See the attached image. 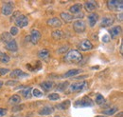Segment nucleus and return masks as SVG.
Masks as SVG:
<instances>
[{
    "mask_svg": "<svg viewBox=\"0 0 123 117\" xmlns=\"http://www.w3.org/2000/svg\"><path fill=\"white\" fill-rule=\"evenodd\" d=\"M107 6L109 10L111 11H121L123 8V1L119 0V1H116V0H111V1H107Z\"/></svg>",
    "mask_w": 123,
    "mask_h": 117,
    "instance_id": "obj_3",
    "label": "nucleus"
},
{
    "mask_svg": "<svg viewBox=\"0 0 123 117\" xmlns=\"http://www.w3.org/2000/svg\"><path fill=\"white\" fill-rule=\"evenodd\" d=\"M31 91H32V88L29 87L28 88H25L22 90V95L26 98V99H31Z\"/></svg>",
    "mask_w": 123,
    "mask_h": 117,
    "instance_id": "obj_27",
    "label": "nucleus"
},
{
    "mask_svg": "<svg viewBox=\"0 0 123 117\" xmlns=\"http://www.w3.org/2000/svg\"><path fill=\"white\" fill-rule=\"evenodd\" d=\"M1 38H2V40H3V42H4L5 44L12 40V36L11 35V33H10V32H7V31H5V32H3V33H2Z\"/></svg>",
    "mask_w": 123,
    "mask_h": 117,
    "instance_id": "obj_25",
    "label": "nucleus"
},
{
    "mask_svg": "<svg viewBox=\"0 0 123 117\" xmlns=\"http://www.w3.org/2000/svg\"><path fill=\"white\" fill-rule=\"evenodd\" d=\"M86 88H87V82H85V81L75 82V83H72L70 86H68V90H69L70 93L83 91Z\"/></svg>",
    "mask_w": 123,
    "mask_h": 117,
    "instance_id": "obj_2",
    "label": "nucleus"
},
{
    "mask_svg": "<svg viewBox=\"0 0 123 117\" xmlns=\"http://www.w3.org/2000/svg\"><path fill=\"white\" fill-rule=\"evenodd\" d=\"M3 84H4V82H3V81H0V88H2V86H3Z\"/></svg>",
    "mask_w": 123,
    "mask_h": 117,
    "instance_id": "obj_42",
    "label": "nucleus"
},
{
    "mask_svg": "<svg viewBox=\"0 0 123 117\" xmlns=\"http://www.w3.org/2000/svg\"><path fill=\"white\" fill-rule=\"evenodd\" d=\"M79 47H80V51H90V50H92L93 44L91 43L90 40L85 39V40H82V41L80 43Z\"/></svg>",
    "mask_w": 123,
    "mask_h": 117,
    "instance_id": "obj_10",
    "label": "nucleus"
},
{
    "mask_svg": "<svg viewBox=\"0 0 123 117\" xmlns=\"http://www.w3.org/2000/svg\"><path fill=\"white\" fill-rule=\"evenodd\" d=\"M69 85H68V82H62V83H60L58 86H57V90H59V91H64L65 90V88H67Z\"/></svg>",
    "mask_w": 123,
    "mask_h": 117,
    "instance_id": "obj_31",
    "label": "nucleus"
},
{
    "mask_svg": "<svg viewBox=\"0 0 123 117\" xmlns=\"http://www.w3.org/2000/svg\"><path fill=\"white\" fill-rule=\"evenodd\" d=\"M63 60L67 63L77 64L82 60V55L77 50H70L65 53V56H64Z\"/></svg>",
    "mask_w": 123,
    "mask_h": 117,
    "instance_id": "obj_1",
    "label": "nucleus"
},
{
    "mask_svg": "<svg viewBox=\"0 0 123 117\" xmlns=\"http://www.w3.org/2000/svg\"><path fill=\"white\" fill-rule=\"evenodd\" d=\"M84 8L87 12H93L97 9V3L95 1H86L84 2Z\"/></svg>",
    "mask_w": 123,
    "mask_h": 117,
    "instance_id": "obj_20",
    "label": "nucleus"
},
{
    "mask_svg": "<svg viewBox=\"0 0 123 117\" xmlns=\"http://www.w3.org/2000/svg\"><path fill=\"white\" fill-rule=\"evenodd\" d=\"M18 31H19V30H18V28H17V27H12L10 33H11L12 36H15L16 34L18 33Z\"/></svg>",
    "mask_w": 123,
    "mask_h": 117,
    "instance_id": "obj_34",
    "label": "nucleus"
},
{
    "mask_svg": "<svg viewBox=\"0 0 123 117\" xmlns=\"http://www.w3.org/2000/svg\"><path fill=\"white\" fill-rule=\"evenodd\" d=\"M70 106H71V102H70L69 100H64L63 102L56 105V108H57L58 110H67Z\"/></svg>",
    "mask_w": 123,
    "mask_h": 117,
    "instance_id": "obj_23",
    "label": "nucleus"
},
{
    "mask_svg": "<svg viewBox=\"0 0 123 117\" xmlns=\"http://www.w3.org/2000/svg\"><path fill=\"white\" fill-rule=\"evenodd\" d=\"M14 23L18 28H24L26 26L29 25V18L24 15H20L15 20H14Z\"/></svg>",
    "mask_w": 123,
    "mask_h": 117,
    "instance_id": "obj_5",
    "label": "nucleus"
},
{
    "mask_svg": "<svg viewBox=\"0 0 123 117\" xmlns=\"http://www.w3.org/2000/svg\"><path fill=\"white\" fill-rule=\"evenodd\" d=\"M7 110L6 109H2V108H0V117H3L5 116L6 114H7Z\"/></svg>",
    "mask_w": 123,
    "mask_h": 117,
    "instance_id": "obj_37",
    "label": "nucleus"
},
{
    "mask_svg": "<svg viewBox=\"0 0 123 117\" xmlns=\"http://www.w3.org/2000/svg\"><path fill=\"white\" fill-rule=\"evenodd\" d=\"M10 72L9 69H5V68H0V76H3V75H6L7 73Z\"/></svg>",
    "mask_w": 123,
    "mask_h": 117,
    "instance_id": "obj_35",
    "label": "nucleus"
},
{
    "mask_svg": "<svg viewBox=\"0 0 123 117\" xmlns=\"http://www.w3.org/2000/svg\"><path fill=\"white\" fill-rule=\"evenodd\" d=\"M10 60H11V58L7 53L0 51V62L1 63H9Z\"/></svg>",
    "mask_w": 123,
    "mask_h": 117,
    "instance_id": "obj_29",
    "label": "nucleus"
},
{
    "mask_svg": "<svg viewBox=\"0 0 123 117\" xmlns=\"http://www.w3.org/2000/svg\"><path fill=\"white\" fill-rule=\"evenodd\" d=\"M40 86L45 91H49L54 87V82H52V81H44V82H42L40 84Z\"/></svg>",
    "mask_w": 123,
    "mask_h": 117,
    "instance_id": "obj_19",
    "label": "nucleus"
},
{
    "mask_svg": "<svg viewBox=\"0 0 123 117\" xmlns=\"http://www.w3.org/2000/svg\"><path fill=\"white\" fill-rule=\"evenodd\" d=\"M61 18L65 23H69L74 19V16L72 15H70V14H68V13H64L63 12V13H61Z\"/></svg>",
    "mask_w": 123,
    "mask_h": 117,
    "instance_id": "obj_22",
    "label": "nucleus"
},
{
    "mask_svg": "<svg viewBox=\"0 0 123 117\" xmlns=\"http://www.w3.org/2000/svg\"><path fill=\"white\" fill-rule=\"evenodd\" d=\"M67 50H68L67 47H62V49H59V50H58V52H59V53H63V52H65Z\"/></svg>",
    "mask_w": 123,
    "mask_h": 117,
    "instance_id": "obj_38",
    "label": "nucleus"
},
{
    "mask_svg": "<svg viewBox=\"0 0 123 117\" xmlns=\"http://www.w3.org/2000/svg\"><path fill=\"white\" fill-rule=\"evenodd\" d=\"M86 29V25H85V22L83 20H76L74 23H73V29L77 32V33H81L83 32Z\"/></svg>",
    "mask_w": 123,
    "mask_h": 117,
    "instance_id": "obj_6",
    "label": "nucleus"
},
{
    "mask_svg": "<svg viewBox=\"0 0 123 117\" xmlns=\"http://www.w3.org/2000/svg\"><path fill=\"white\" fill-rule=\"evenodd\" d=\"M42 35H41V32L37 29H32L31 32V35H30V41H31L32 44H37L39 42V40L41 39Z\"/></svg>",
    "mask_w": 123,
    "mask_h": 117,
    "instance_id": "obj_8",
    "label": "nucleus"
},
{
    "mask_svg": "<svg viewBox=\"0 0 123 117\" xmlns=\"http://www.w3.org/2000/svg\"><path fill=\"white\" fill-rule=\"evenodd\" d=\"M20 15H21L20 12H15V13H13V15H12V18H11V21H12V22H14V20H15L16 18H17Z\"/></svg>",
    "mask_w": 123,
    "mask_h": 117,
    "instance_id": "obj_36",
    "label": "nucleus"
},
{
    "mask_svg": "<svg viewBox=\"0 0 123 117\" xmlns=\"http://www.w3.org/2000/svg\"><path fill=\"white\" fill-rule=\"evenodd\" d=\"M81 9H82V5L81 4H75L73 6L70 7L69 9V12L71 14H73V16H78V17H82L83 16V13L81 12Z\"/></svg>",
    "mask_w": 123,
    "mask_h": 117,
    "instance_id": "obj_7",
    "label": "nucleus"
},
{
    "mask_svg": "<svg viewBox=\"0 0 123 117\" xmlns=\"http://www.w3.org/2000/svg\"><path fill=\"white\" fill-rule=\"evenodd\" d=\"M81 73V70H76V69H73V70H69L68 72L63 74V77H73L75 75H78L79 73Z\"/></svg>",
    "mask_w": 123,
    "mask_h": 117,
    "instance_id": "obj_24",
    "label": "nucleus"
},
{
    "mask_svg": "<svg viewBox=\"0 0 123 117\" xmlns=\"http://www.w3.org/2000/svg\"><path fill=\"white\" fill-rule=\"evenodd\" d=\"M117 18H118V19H119V21L121 22V21H122V14H119V15H117Z\"/></svg>",
    "mask_w": 123,
    "mask_h": 117,
    "instance_id": "obj_41",
    "label": "nucleus"
},
{
    "mask_svg": "<svg viewBox=\"0 0 123 117\" xmlns=\"http://www.w3.org/2000/svg\"><path fill=\"white\" fill-rule=\"evenodd\" d=\"M54 111V108L53 107H50V106H45L43 107L41 110H39L38 113L40 115H49L51 113H53Z\"/></svg>",
    "mask_w": 123,
    "mask_h": 117,
    "instance_id": "obj_14",
    "label": "nucleus"
},
{
    "mask_svg": "<svg viewBox=\"0 0 123 117\" xmlns=\"http://www.w3.org/2000/svg\"><path fill=\"white\" fill-rule=\"evenodd\" d=\"M5 48L8 50V51H16L18 50V45L16 43V41L14 39H12V41L6 43L5 45Z\"/></svg>",
    "mask_w": 123,
    "mask_h": 117,
    "instance_id": "obj_17",
    "label": "nucleus"
},
{
    "mask_svg": "<svg viewBox=\"0 0 123 117\" xmlns=\"http://www.w3.org/2000/svg\"><path fill=\"white\" fill-rule=\"evenodd\" d=\"M47 25L52 28H60L62 26V22L59 18L53 17V18H50L47 20Z\"/></svg>",
    "mask_w": 123,
    "mask_h": 117,
    "instance_id": "obj_13",
    "label": "nucleus"
},
{
    "mask_svg": "<svg viewBox=\"0 0 123 117\" xmlns=\"http://www.w3.org/2000/svg\"><path fill=\"white\" fill-rule=\"evenodd\" d=\"M121 27L120 26H115V27H113V28H111V29H109V33H110V38H113V39H115V38H117L120 33H121Z\"/></svg>",
    "mask_w": 123,
    "mask_h": 117,
    "instance_id": "obj_12",
    "label": "nucleus"
},
{
    "mask_svg": "<svg viewBox=\"0 0 123 117\" xmlns=\"http://www.w3.org/2000/svg\"><path fill=\"white\" fill-rule=\"evenodd\" d=\"M20 102H21V97H20L19 95H17V94L12 95V96L9 99V103H10V104H12V105L19 104Z\"/></svg>",
    "mask_w": 123,
    "mask_h": 117,
    "instance_id": "obj_28",
    "label": "nucleus"
},
{
    "mask_svg": "<svg viewBox=\"0 0 123 117\" xmlns=\"http://www.w3.org/2000/svg\"><path fill=\"white\" fill-rule=\"evenodd\" d=\"M104 102H105V98L103 97V95H101L100 93H98V94L96 95V103H97L98 105L101 106V105H103Z\"/></svg>",
    "mask_w": 123,
    "mask_h": 117,
    "instance_id": "obj_30",
    "label": "nucleus"
},
{
    "mask_svg": "<svg viewBox=\"0 0 123 117\" xmlns=\"http://www.w3.org/2000/svg\"><path fill=\"white\" fill-rule=\"evenodd\" d=\"M75 106L76 107H93L94 102H93V100L90 97L83 96L81 99H80V100L75 102Z\"/></svg>",
    "mask_w": 123,
    "mask_h": 117,
    "instance_id": "obj_4",
    "label": "nucleus"
},
{
    "mask_svg": "<svg viewBox=\"0 0 123 117\" xmlns=\"http://www.w3.org/2000/svg\"><path fill=\"white\" fill-rule=\"evenodd\" d=\"M49 55H50V52H49V51L48 50H42V51H40L39 52H38V56L40 57L41 59H43V60H48L49 58Z\"/></svg>",
    "mask_w": 123,
    "mask_h": 117,
    "instance_id": "obj_21",
    "label": "nucleus"
},
{
    "mask_svg": "<svg viewBox=\"0 0 123 117\" xmlns=\"http://www.w3.org/2000/svg\"><path fill=\"white\" fill-rule=\"evenodd\" d=\"M12 11H13V7L11 3H5L2 7V10H1V13L3 15H6V16H9L12 14Z\"/></svg>",
    "mask_w": 123,
    "mask_h": 117,
    "instance_id": "obj_11",
    "label": "nucleus"
},
{
    "mask_svg": "<svg viewBox=\"0 0 123 117\" xmlns=\"http://www.w3.org/2000/svg\"><path fill=\"white\" fill-rule=\"evenodd\" d=\"M98 20V15L96 13H92L88 15V23L90 27H94Z\"/></svg>",
    "mask_w": 123,
    "mask_h": 117,
    "instance_id": "obj_16",
    "label": "nucleus"
},
{
    "mask_svg": "<svg viewBox=\"0 0 123 117\" xmlns=\"http://www.w3.org/2000/svg\"><path fill=\"white\" fill-rule=\"evenodd\" d=\"M52 37L55 40H60L63 39L65 37V33L62 30V29H55L54 31H52Z\"/></svg>",
    "mask_w": 123,
    "mask_h": 117,
    "instance_id": "obj_18",
    "label": "nucleus"
},
{
    "mask_svg": "<svg viewBox=\"0 0 123 117\" xmlns=\"http://www.w3.org/2000/svg\"><path fill=\"white\" fill-rule=\"evenodd\" d=\"M18 82L17 81H15V80H12V81H7L6 82V85H8V86H11V85H15V84H17Z\"/></svg>",
    "mask_w": 123,
    "mask_h": 117,
    "instance_id": "obj_39",
    "label": "nucleus"
},
{
    "mask_svg": "<svg viewBox=\"0 0 123 117\" xmlns=\"http://www.w3.org/2000/svg\"><path fill=\"white\" fill-rule=\"evenodd\" d=\"M96 117H107V116H104V115H98V116Z\"/></svg>",
    "mask_w": 123,
    "mask_h": 117,
    "instance_id": "obj_44",
    "label": "nucleus"
},
{
    "mask_svg": "<svg viewBox=\"0 0 123 117\" xmlns=\"http://www.w3.org/2000/svg\"><path fill=\"white\" fill-rule=\"evenodd\" d=\"M114 23V18L112 16H104L101 19V27L106 28V27H110L111 25H113Z\"/></svg>",
    "mask_w": 123,
    "mask_h": 117,
    "instance_id": "obj_15",
    "label": "nucleus"
},
{
    "mask_svg": "<svg viewBox=\"0 0 123 117\" xmlns=\"http://www.w3.org/2000/svg\"><path fill=\"white\" fill-rule=\"evenodd\" d=\"M117 111V107H113V108H110V109H108V110H103L102 113H103L104 116H105V115L109 116V115H114Z\"/></svg>",
    "mask_w": 123,
    "mask_h": 117,
    "instance_id": "obj_26",
    "label": "nucleus"
},
{
    "mask_svg": "<svg viewBox=\"0 0 123 117\" xmlns=\"http://www.w3.org/2000/svg\"><path fill=\"white\" fill-rule=\"evenodd\" d=\"M120 53H122V45L120 46Z\"/></svg>",
    "mask_w": 123,
    "mask_h": 117,
    "instance_id": "obj_43",
    "label": "nucleus"
},
{
    "mask_svg": "<svg viewBox=\"0 0 123 117\" xmlns=\"http://www.w3.org/2000/svg\"><path fill=\"white\" fill-rule=\"evenodd\" d=\"M54 117H60V116H54Z\"/></svg>",
    "mask_w": 123,
    "mask_h": 117,
    "instance_id": "obj_45",
    "label": "nucleus"
},
{
    "mask_svg": "<svg viewBox=\"0 0 123 117\" xmlns=\"http://www.w3.org/2000/svg\"><path fill=\"white\" fill-rule=\"evenodd\" d=\"M110 39H111V38L108 36L107 34H106V35H104V36L102 37V41H103V42H105V43L109 42V41H110Z\"/></svg>",
    "mask_w": 123,
    "mask_h": 117,
    "instance_id": "obj_40",
    "label": "nucleus"
},
{
    "mask_svg": "<svg viewBox=\"0 0 123 117\" xmlns=\"http://www.w3.org/2000/svg\"><path fill=\"white\" fill-rule=\"evenodd\" d=\"M10 76L12 78H18V79H22V78H26L28 77V73H24L22 70H13L12 72H11L10 73Z\"/></svg>",
    "mask_w": 123,
    "mask_h": 117,
    "instance_id": "obj_9",
    "label": "nucleus"
},
{
    "mask_svg": "<svg viewBox=\"0 0 123 117\" xmlns=\"http://www.w3.org/2000/svg\"><path fill=\"white\" fill-rule=\"evenodd\" d=\"M32 93H33V95H34L35 97H37V98L44 96V93H43L41 90L37 89V88H32Z\"/></svg>",
    "mask_w": 123,
    "mask_h": 117,
    "instance_id": "obj_32",
    "label": "nucleus"
},
{
    "mask_svg": "<svg viewBox=\"0 0 123 117\" xmlns=\"http://www.w3.org/2000/svg\"><path fill=\"white\" fill-rule=\"evenodd\" d=\"M48 99L50 101H57V100L60 99V95L58 93H50L48 95Z\"/></svg>",
    "mask_w": 123,
    "mask_h": 117,
    "instance_id": "obj_33",
    "label": "nucleus"
}]
</instances>
